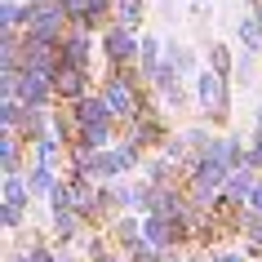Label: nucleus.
I'll list each match as a JSON object with an SVG mask.
<instances>
[{
    "instance_id": "obj_1",
    "label": "nucleus",
    "mask_w": 262,
    "mask_h": 262,
    "mask_svg": "<svg viewBox=\"0 0 262 262\" xmlns=\"http://www.w3.org/2000/svg\"><path fill=\"white\" fill-rule=\"evenodd\" d=\"M138 49H142V40L129 27H120V23H111V27L102 31V54H107V67L111 71L134 67V62H138Z\"/></svg>"
},
{
    "instance_id": "obj_2",
    "label": "nucleus",
    "mask_w": 262,
    "mask_h": 262,
    "mask_svg": "<svg viewBox=\"0 0 262 262\" xmlns=\"http://www.w3.org/2000/svg\"><path fill=\"white\" fill-rule=\"evenodd\" d=\"M195 94H200V107H205L209 120H227V76L218 71H200L195 76Z\"/></svg>"
},
{
    "instance_id": "obj_3",
    "label": "nucleus",
    "mask_w": 262,
    "mask_h": 262,
    "mask_svg": "<svg viewBox=\"0 0 262 262\" xmlns=\"http://www.w3.org/2000/svg\"><path fill=\"white\" fill-rule=\"evenodd\" d=\"M89 49H94L89 31H67V36H62V45H58V58H62V67L84 71V62H89Z\"/></svg>"
},
{
    "instance_id": "obj_4",
    "label": "nucleus",
    "mask_w": 262,
    "mask_h": 262,
    "mask_svg": "<svg viewBox=\"0 0 262 262\" xmlns=\"http://www.w3.org/2000/svg\"><path fill=\"white\" fill-rule=\"evenodd\" d=\"M84 80H89L84 71H76V67H62V71H58V76H54V94L71 98V107H76L80 98H89V94H84Z\"/></svg>"
},
{
    "instance_id": "obj_5",
    "label": "nucleus",
    "mask_w": 262,
    "mask_h": 262,
    "mask_svg": "<svg viewBox=\"0 0 262 262\" xmlns=\"http://www.w3.org/2000/svg\"><path fill=\"white\" fill-rule=\"evenodd\" d=\"M258 191V173H253V169H235L231 178H227V195H231L235 205H249V195Z\"/></svg>"
},
{
    "instance_id": "obj_6",
    "label": "nucleus",
    "mask_w": 262,
    "mask_h": 262,
    "mask_svg": "<svg viewBox=\"0 0 262 262\" xmlns=\"http://www.w3.org/2000/svg\"><path fill=\"white\" fill-rule=\"evenodd\" d=\"M111 138H116V124H111V120H98V124H84V129H80V142H84V147H94V151H107Z\"/></svg>"
},
{
    "instance_id": "obj_7",
    "label": "nucleus",
    "mask_w": 262,
    "mask_h": 262,
    "mask_svg": "<svg viewBox=\"0 0 262 262\" xmlns=\"http://www.w3.org/2000/svg\"><path fill=\"white\" fill-rule=\"evenodd\" d=\"M27 187H31V200H40V195H54V187H58L54 169H45V165H31V169H27Z\"/></svg>"
},
{
    "instance_id": "obj_8",
    "label": "nucleus",
    "mask_w": 262,
    "mask_h": 262,
    "mask_svg": "<svg viewBox=\"0 0 262 262\" xmlns=\"http://www.w3.org/2000/svg\"><path fill=\"white\" fill-rule=\"evenodd\" d=\"M235 31H240V45H249V54H258V49H262V18L253 14V9L235 23Z\"/></svg>"
},
{
    "instance_id": "obj_9",
    "label": "nucleus",
    "mask_w": 262,
    "mask_h": 262,
    "mask_svg": "<svg viewBox=\"0 0 262 262\" xmlns=\"http://www.w3.org/2000/svg\"><path fill=\"white\" fill-rule=\"evenodd\" d=\"M27 200H31V187H27V178H23V173H9V178H5V205L27 209Z\"/></svg>"
},
{
    "instance_id": "obj_10",
    "label": "nucleus",
    "mask_w": 262,
    "mask_h": 262,
    "mask_svg": "<svg viewBox=\"0 0 262 262\" xmlns=\"http://www.w3.org/2000/svg\"><path fill=\"white\" fill-rule=\"evenodd\" d=\"M80 213L76 209H67V213H54V235L58 240H80Z\"/></svg>"
},
{
    "instance_id": "obj_11",
    "label": "nucleus",
    "mask_w": 262,
    "mask_h": 262,
    "mask_svg": "<svg viewBox=\"0 0 262 262\" xmlns=\"http://www.w3.org/2000/svg\"><path fill=\"white\" fill-rule=\"evenodd\" d=\"M165 62L178 71V76H195V54L187 49V45H169V58H165Z\"/></svg>"
},
{
    "instance_id": "obj_12",
    "label": "nucleus",
    "mask_w": 262,
    "mask_h": 262,
    "mask_svg": "<svg viewBox=\"0 0 262 262\" xmlns=\"http://www.w3.org/2000/svg\"><path fill=\"white\" fill-rule=\"evenodd\" d=\"M58 5H62V14H67L76 27H80L89 14H94V0H58Z\"/></svg>"
},
{
    "instance_id": "obj_13",
    "label": "nucleus",
    "mask_w": 262,
    "mask_h": 262,
    "mask_svg": "<svg viewBox=\"0 0 262 262\" xmlns=\"http://www.w3.org/2000/svg\"><path fill=\"white\" fill-rule=\"evenodd\" d=\"M209 62H213V71H218V76H227V71H231V54H227L218 40H209Z\"/></svg>"
},
{
    "instance_id": "obj_14",
    "label": "nucleus",
    "mask_w": 262,
    "mask_h": 262,
    "mask_svg": "<svg viewBox=\"0 0 262 262\" xmlns=\"http://www.w3.org/2000/svg\"><path fill=\"white\" fill-rule=\"evenodd\" d=\"M0 227H5V231H18V227H23V209L0 205Z\"/></svg>"
},
{
    "instance_id": "obj_15",
    "label": "nucleus",
    "mask_w": 262,
    "mask_h": 262,
    "mask_svg": "<svg viewBox=\"0 0 262 262\" xmlns=\"http://www.w3.org/2000/svg\"><path fill=\"white\" fill-rule=\"evenodd\" d=\"M213 262H245V253H231L227 249V253H213Z\"/></svg>"
},
{
    "instance_id": "obj_16",
    "label": "nucleus",
    "mask_w": 262,
    "mask_h": 262,
    "mask_svg": "<svg viewBox=\"0 0 262 262\" xmlns=\"http://www.w3.org/2000/svg\"><path fill=\"white\" fill-rule=\"evenodd\" d=\"M94 262H116V258H111V253H107L102 245H94Z\"/></svg>"
},
{
    "instance_id": "obj_17",
    "label": "nucleus",
    "mask_w": 262,
    "mask_h": 262,
    "mask_svg": "<svg viewBox=\"0 0 262 262\" xmlns=\"http://www.w3.org/2000/svg\"><path fill=\"white\" fill-rule=\"evenodd\" d=\"M187 5H191V9H200V5H205V0H187Z\"/></svg>"
},
{
    "instance_id": "obj_18",
    "label": "nucleus",
    "mask_w": 262,
    "mask_h": 262,
    "mask_svg": "<svg viewBox=\"0 0 262 262\" xmlns=\"http://www.w3.org/2000/svg\"><path fill=\"white\" fill-rule=\"evenodd\" d=\"M249 5H253V9H262V0H249Z\"/></svg>"
},
{
    "instance_id": "obj_19",
    "label": "nucleus",
    "mask_w": 262,
    "mask_h": 262,
    "mask_svg": "<svg viewBox=\"0 0 262 262\" xmlns=\"http://www.w3.org/2000/svg\"><path fill=\"white\" fill-rule=\"evenodd\" d=\"M182 262H200V258H182Z\"/></svg>"
}]
</instances>
